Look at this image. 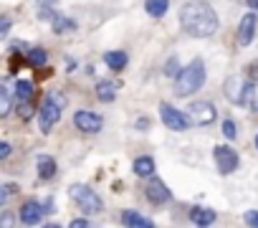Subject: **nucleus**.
<instances>
[{
    "instance_id": "nucleus-1",
    "label": "nucleus",
    "mask_w": 258,
    "mask_h": 228,
    "mask_svg": "<svg viewBox=\"0 0 258 228\" xmlns=\"http://www.w3.org/2000/svg\"><path fill=\"white\" fill-rule=\"evenodd\" d=\"M180 26L192 38H210L218 31V16L205 0H187L180 8Z\"/></svg>"
},
{
    "instance_id": "nucleus-2",
    "label": "nucleus",
    "mask_w": 258,
    "mask_h": 228,
    "mask_svg": "<svg viewBox=\"0 0 258 228\" xmlns=\"http://www.w3.org/2000/svg\"><path fill=\"white\" fill-rule=\"evenodd\" d=\"M203 84H205V64L200 59H195L185 69H180V74L175 76V94L177 96H190Z\"/></svg>"
},
{
    "instance_id": "nucleus-3",
    "label": "nucleus",
    "mask_w": 258,
    "mask_h": 228,
    "mask_svg": "<svg viewBox=\"0 0 258 228\" xmlns=\"http://www.w3.org/2000/svg\"><path fill=\"white\" fill-rule=\"evenodd\" d=\"M63 106H66V96H63L61 91H51V94L43 99L41 111H38V125H41V132H46V135H48V132L53 130V125L61 120Z\"/></svg>"
},
{
    "instance_id": "nucleus-4",
    "label": "nucleus",
    "mask_w": 258,
    "mask_h": 228,
    "mask_svg": "<svg viewBox=\"0 0 258 228\" xmlns=\"http://www.w3.org/2000/svg\"><path fill=\"white\" fill-rule=\"evenodd\" d=\"M69 193H71V200L81 208V213H89V215H94V213H99L101 210V198H99V193H94L89 185H71L69 188Z\"/></svg>"
},
{
    "instance_id": "nucleus-5",
    "label": "nucleus",
    "mask_w": 258,
    "mask_h": 228,
    "mask_svg": "<svg viewBox=\"0 0 258 228\" xmlns=\"http://www.w3.org/2000/svg\"><path fill=\"white\" fill-rule=\"evenodd\" d=\"M253 86L250 81H245L243 76H230L225 81V96L233 101V104H248L250 96H253Z\"/></svg>"
},
{
    "instance_id": "nucleus-6",
    "label": "nucleus",
    "mask_w": 258,
    "mask_h": 228,
    "mask_svg": "<svg viewBox=\"0 0 258 228\" xmlns=\"http://www.w3.org/2000/svg\"><path fill=\"white\" fill-rule=\"evenodd\" d=\"M160 117H162V125L170 127V130H175V132H185V130L192 125L190 117H187V111H180V109H175V106L167 104V101L160 104Z\"/></svg>"
},
{
    "instance_id": "nucleus-7",
    "label": "nucleus",
    "mask_w": 258,
    "mask_h": 228,
    "mask_svg": "<svg viewBox=\"0 0 258 228\" xmlns=\"http://www.w3.org/2000/svg\"><path fill=\"white\" fill-rule=\"evenodd\" d=\"M187 117L195 125H213L218 120V111H215V106L210 101H192L187 106Z\"/></svg>"
},
{
    "instance_id": "nucleus-8",
    "label": "nucleus",
    "mask_w": 258,
    "mask_h": 228,
    "mask_svg": "<svg viewBox=\"0 0 258 228\" xmlns=\"http://www.w3.org/2000/svg\"><path fill=\"white\" fill-rule=\"evenodd\" d=\"M74 125H76V130H81V132H86V135H96V132H101L104 120L99 117L96 111L79 109V111L74 114Z\"/></svg>"
},
{
    "instance_id": "nucleus-9",
    "label": "nucleus",
    "mask_w": 258,
    "mask_h": 228,
    "mask_svg": "<svg viewBox=\"0 0 258 228\" xmlns=\"http://www.w3.org/2000/svg\"><path fill=\"white\" fill-rule=\"evenodd\" d=\"M215 162H218V170L223 173V175H230L235 167H238V152L233 150V147H223V145H218L215 147Z\"/></svg>"
},
{
    "instance_id": "nucleus-10",
    "label": "nucleus",
    "mask_w": 258,
    "mask_h": 228,
    "mask_svg": "<svg viewBox=\"0 0 258 228\" xmlns=\"http://www.w3.org/2000/svg\"><path fill=\"white\" fill-rule=\"evenodd\" d=\"M18 215H21V220H23L26 225H36V223H41V218H43V205L36 203V200H26V203L21 205Z\"/></svg>"
},
{
    "instance_id": "nucleus-11",
    "label": "nucleus",
    "mask_w": 258,
    "mask_h": 228,
    "mask_svg": "<svg viewBox=\"0 0 258 228\" xmlns=\"http://www.w3.org/2000/svg\"><path fill=\"white\" fill-rule=\"evenodd\" d=\"M255 26H258V18H255V13H248V16H243V21H240V26H238V43H240V46H248V43L253 41Z\"/></svg>"
},
{
    "instance_id": "nucleus-12",
    "label": "nucleus",
    "mask_w": 258,
    "mask_h": 228,
    "mask_svg": "<svg viewBox=\"0 0 258 228\" xmlns=\"http://www.w3.org/2000/svg\"><path fill=\"white\" fill-rule=\"evenodd\" d=\"M145 193H147L150 203H155V205H162V203H167V200L172 198V195H170V188H167L162 180H152Z\"/></svg>"
},
{
    "instance_id": "nucleus-13",
    "label": "nucleus",
    "mask_w": 258,
    "mask_h": 228,
    "mask_svg": "<svg viewBox=\"0 0 258 228\" xmlns=\"http://www.w3.org/2000/svg\"><path fill=\"white\" fill-rule=\"evenodd\" d=\"M121 223H124V225H132V228H150V225H152V220L145 218V215L137 213V210H124V213H121Z\"/></svg>"
},
{
    "instance_id": "nucleus-14",
    "label": "nucleus",
    "mask_w": 258,
    "mask_h": 228,
    "mask_svg": "<svg viewBox=\"0 0 258 228\" xmlns=\"http://www.w3.org/2000/svg\"><path fill=\"white\" fill-rule=\"evenodd\" d=\"M13 106V91H11V84L6 79H0V117H6Z\"/></svg>"
},
{
    "instance_id": "nucleus-15",
    "label": "nucleus",
    "mask_w": 258,
    "mask_h": 228,
    "mask_svg": "<svg viewBox=\"0 0 258 228\" xmlns=\"http://www.w3.org/2000/svg\"><path fill=\"white\" fill-rule=\"evenodd\" d=\"M116 91H119V81H99V86H96L99 101H114Z\"/></svg>"
},
{
    "instance_id": "nucleus-16",
    "label": "nucleus",
    "mask_w": 258,
    "mask_h": 228,
    "mask_svg": "<svg viewBox=\"0 0 258 228\" xmlns=\"http://www.w3.org/2000/svg\"><path fill=\"white\" fill-rule=\"evenodd\" d=\"M190 220L195 225H210V223H215V210H210V208H192L190 210Z\"/></svg>"
},
{
    "instance_id": "nucleus-17",
    "label": "nucleus",
    "mask_w": 258,
    "mask_h": 228,
    "mask_svg": "<svg viewBox=\"0 0 258 228\" xmlns=\"http://www.w3.org/2000/svg\"><path fill=\"white\" fill-rule=\"evenodd\" d=\"M126 53L124 51H109V53H104V64L109 66V69H114V71H121L124 66H126Z\"/></svg>"
},
{
    "instance_id": "nucleus-18",
    "label": "nucleus",
    "mask_w": 258,
    "mask_h": 228,
    "mask_svg": "<svg viewBox=\"0 0 258 228\" xmlns=\"http://www.w3.org/2000/svg\"><path fill=\"white\" fill-rule=\"evenodd\" d=\"M132 170H135V175H140V178H150V175L155 173V160H152V157H137L135 165H132Z\"/></svg>"
},
{
    "instance_id": "nucleus-19",
    "label": "nucleus",
    "mask_w": 258,
    "mask_h": 228,
    "mask_svg": "<svg viewBox=\"0 0 258 228\" xmlns=\"http://www.w3.org/2000/svg\"><path fill=\"white\" fill-rule=\"evenodd\" d=\"M38 175H41V180H51L56 175V160L53 157H38Z\"/></svg>"
},
{
    "instance_id": "nucleus-20",
    "label": "nucleus",
    "mask_w": 258,
    "mask_h": 228,
    "mask_svg": "<svg viewBox=\"0 0 258 228\" xmlns=\"http://www.w3.org/2000/svg\"><path fill=\"white\" fill-rule=\"evenodd\" d=\"M167 0H147V3H145V11L152 16V18H162L165 13H167Z\"/></svg>"
},
{
    "instance_id": "nucleus-21",
    "label": "nucleus",
    "mask_w": 258,
    "mask_h": 228,
    "mask_svg": "<svg viewBox=\"0 0 258 228\" xmlns=\"http://www.w3.org/2000/svg\"><path fill=\"white\" fill-rule=\"evenodd\" d=\"M16 96H18V101H31V96H33V84H31L28 79H21V81L16 84Z\"/></svg>"
},
{
    "instance_id": "nucleus-22",
    "label": "nucleus",
    "mask_w": 258,
    "mask_h": 228,
    "mask_svg": "<svg viewBox=\"0 0 258 228\" xmlns=\"http://www.w3.org/2000/svg\"><path fill=\"white\" fill-rule=\"evenodd\" d=\"M74 28H76L74 21H69V18H63V16H53V31H56V33H69V31H74Z\"/></svg>"
},
{
    "instance_id": "nucleus-23",
    "label": "nucleus",
    "mask_w": 258,
    "mask_h": 228,
    "mask_svg": "<svg viewBox=\"0 0 258 228\" xmlns=\"http://www.w3.org/2000/svg\"><path fill=\"white\" fill-rule=\"evenodd\" d=\"M46 59H48V53H46L43 48H31V51H28V61H31L33 66H43Z\"/></svg>"
},
{
    "instance_id": "nucleus-24",
    "label": "nucleus",
    "mask_w": 258,
    "mask_h": 228,
    "mask_svg": "<svg viewBox=\"0 0 258 228\" xmlns=\"http://www.w3.org/2000/svg\"><path fill=\"white\" fill-rule=\"evenodd\" d=\"M53 16H56L53 8H51L48 3H41V8H38V18H41V21H53Z\"/></svg>"
},
{
    "instance_id": "nucleus-25",
    "label": "nucleus",
    "mask_w": 258,
    "mask_h": 228,
    "mask_svg": "<svg viewBox=\"0 0 258 228\" xmlns=\"http://www.w3.org/2000/svg\"><path fill=\"white\" fill-rule=\"evenodd\" d=\"M180 74V66H177V59H170L167 64H165V76H170V79H175Z\"/></svg>"
},
{
    "instance_id": "nucleus-26",
    "label": "nucleus",
    "mask_w": 258,
    "mask_h": 228,
    "mask_svg": "<svg viewBox=\"0 0 258 228\" xmlns=\"http://www.w3.org/2000/svg\"><path fill=\"white\" fill-rule=\"evenodd\" d=\"M223 135H225L228 140H235L238 132H235V122H233V120H225V122H223Z\"/></svg>"
},
{
    "instance_id": "nucleus-27",
    "label": "nucleus",
    "mask_w": 258,
    "mask_h": 228,
    "mask_svg": "<svg viewBox=\"0 0 258 228\" xmlns=\"http://www.w3.org/2000/svg\"><path fill=\"white\" fill-rule=\"evenodd\" d=\"M31 111H33L31 101H18V114H21L23 120H28V117H31Z\"/></svg>"
},
{
    "instance_id": "nucleus-28",
    "label": "nucleus",
    "mask_w": 258,
    "mask_h": 228,
    "mask_svg": "<svg viewBox=\"0 0 258 228\" xmlns=\"http://www.w3.org/2000/svg\"><path fill=\"white\" fill-rule=\"evenodd\" d=\"M11 26H13V23H11V18H8V16H0V38H6V36H8Z\"/></svg>"
},
{
    "instance_id": "nucleus-29",
    "label": "nucleus",
    "mask_w": 258,
    "mask_h": 228,
    "mask_svg": "<svg viewBox=\"0 0 258 228\" xmlns=\"http://www.w3.org/2000/svg\"><path fill=\"white\" fill-rule=\"evenodd\" d=\"M245 223L253 225V228H258V210H248L245 213Z\"/></svg>"
},
{
    "instance_id": "nucleus-30",
    "label": "nucleus",
    "mask_w": 258,
    "mask_h": 228,
    "mask_svg": "<svg viewBox=\"0 0 258 228\" xmlns=\"http://www.w3.org/2000/svg\"><path fill=\"white\" fill-rule=\"evenodd\" d=\"M13 223H16L13 213H3V215H0V225H13Z\"/></svg>"
},
{
    "instance_id": "nucleus-31",
    "label": "nucleus",
    "mask_w": 258,
    "mask_h": 228,
    "mask_svg": "<svg viewBox=\"0 0 258 228\" xmlns=\"http://www.w3.org/2000/svg\"><path fill=\"white\" fill-rule=\"evenodd\" d=\"M250 74H248V79H250V84H258V64H253L250 69H248Z\"/></svg>"
},
{
    "instance_id": "nucleus-32",
    "label": "nucleus",
    "mask_w": 258,
    "mask_h": 228,
    "mask_svg": "<svg viewBox=\"0 0 258 228\" xmlns=\"http://www.w3.org/2000/svg\"><path fill=\"white\" fill-rule=\"evenodd\" d=\"M11 155V145L8 142H0V160H6Z\"/></svg>"
},
{
    "instance_id": "nucleus-33",
    "label": "nucleus",
    "mask_w": 258,
    "mask_h": 228,
    "mask_svg": "<svg viewBox=\"0 0 258 228\" xmlns=\"http://www.w3.org/2000/svg\"><path fill=\"white\" fill-rule=\"evenodd\" d=\"M86 225H89L86 218H76V220H71V228H86Z\"/></svg>"
},
{
    "instance_id": "nucleus-34",
    "label": "nucleus",
    "mask_w": 258,
    "mask_h": 228,
    "mask_svg": "<svg viewBox=\"0 0 258 228\" xmlns=\"http://www.w3.org/2000/svg\"><path fill=\"white\" fill-rule=\"evenodd\" d=\"M8 195H11V193H8V188H6V185H0V205H3V203L8 200Z\"/></svg>"
},
{
    "instance_id": "nucleus-35",
    "label": "nucleus",
    "mask_w": 258,
    "mask_h": 228,
    "mask_svg": "<svg viewBox=\"0 0 258 228\" xmlns=\"http://www.w3.org/2000/svg\"><path fill=\"white\" fill-rule=\"evenodd\" d=\"M245 3H248L250 11H258V0H245Z\"/></svg>"
},
{
    "instance_id": "nucleus-36",
    "label": "nucleus",
    "mask_w": 258,
    "mask_h": 228,
    "mask_svg": "<svg viewBox=\"0 0 258 228\" xmlns=\"http://www.w3.org/2000/svg\"><path fill=\"white\" fill-rule=\"evenodd\" d=\"M41 3H48V6H53V3H56V0H41Z\"/></svg>"
},
{
    "instance_id": "nucleus-37",
    "label": "nucleus",
    "mask_w": 258,
    "mask_h": 228,
    "mask_svg": "<svg viewBox=\"0 0 258 228\" xmlns=\"http://www.w3.org/2000/svg\"><path fill=\"white\" fill-rule=\"evenodd\" d=\"M255 147H258V135H255Z\"/></svg>"
}]
</instances>
